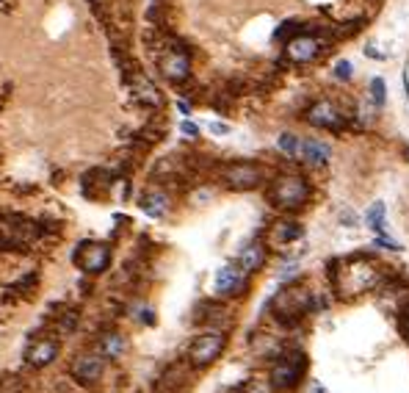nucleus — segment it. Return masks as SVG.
<instances>
[{
    "mask_svg": "<svg viewBox=\"0 0 409 393\" xmlns=\"http://www.w3.org/2000/svg\"><path fill=\"white\" fill-rule=\"evenodd\" d=\"M127 81V89H130V94H133V100L138 103V105H144V108H163V94H160V89L144 75V72H133V75H127L125 78Z\"/></svg>",
    "mask_w": 409,
    "mask_h": 393,
    "instance_id": "11",
    "label": "nucleus"
},
{
    "mask_svg": "<svg viewBox=\"0 0 409 393\" xmlns=\"http://www.w3.org/2000/svg\"><path fill=\"white\" fill-rule=\"evenodd\" d=\"M332 45V34L329 31H302L296 34L291 42H285V56L293 64H310L318 56H324Z\"/></svg>",
    "mask_w": 409,
    "mask_h": 393,
    "instance_id": "2",
    "label": "nucleus"
},
{
    "mask_svg": "<svg viewBox=\"0 0 409 393\" xmlns=\"http://www.w3.org/2000/svg\"><path fill=\"white\" fill-rule=\"evenodd\" d=\"M56 357H59V341H53V338H36L25 349V363L31 368H45Z\"/></svg>",
    "mask_w": 409,
    "mask_h": 393,
    "instance_id": "13",
    "label": "nucleus"
},
{
    "mask_svg": "<svg viewBox=\"0 0 409 393\" xmlns=\"http://www.w3.org/2000/svg\"><path fill=\"white\" fill-rule=\"evenodd\" d=\"M370 97H373L376 108L384 105V81H381V78H373V81H370Z\"/></svg>",
    "mask_w": 409,
    "mask_h": 393,
    "instance_id": "22",
    "label": "nucleus"
},
{
    "mask_svg": "<svg viewBox=\"0 0 409 393\" xmlns=\"http://www.w3.org/2000/svg\"><path fill=\"white\" fill-rule=\"evenodd\" d=\"M97 352H100L105 360H116V357H122V352H125V338H122L119 332H105Z\"/></svg>",
    "mask_w": 409,
    "mask_h": 393,
    "instance_id": "18",
    "label": "nucleus"
},
{
    "mask_svg": "<svg viewBox=\"0 0 409 393\" xmlns=\"http://www.w3.org/2000/svg\"><path fill=\"white\" fill-rule=\"evenodd\" d=\"M304 236V228L299 222H291V219H282V222H274L269 228V241L274 247H285L291 241H299Z\"/></svg>",
    "mask_w": 409,
    "mask_h": 393,
    "instance_id": "14",
    "label": "nucleus"
},
{
    "mask_svg": "<svg viewBox=\"0 0 409 393\" xmlns=\"http://www.w3.org/2000/svg\"><path fill=\"white\" fill-rule=\"evenodd\" d=\"M103 371H105V357H103L100 352H83V354H78V357L72 360V365H70L72 379H78L81 385H94V382H100Z\"/></svg>",
    "mask_w": 409,
    "mask_h": 393,
    "instance_id": "10",
    "label": "nucleus"
},
{
    "mask_svg": "<svg viewBox=\"0 0 409 393\" xmlns=\"http://www.w3.org/2000/svg\"><path fill=\"white\" fill-rule=\"evenodd\" d=\"M398 330H401V335H403V341L409 343V302L398 310Z\"/></svg>",
    "mask_w": 409,
    "mask_h": 393,
    "instance_id": "23",
    "label": "nucleus"
},
{
    "mask_svg": "<svg viewBox=\"0 0 409 393\" xmlns=\"http://www.w3.org/2000/svg\"><path fill=\"white\" fill-rule=\"evenodd\" d=\"M329 155H332V150H329L326 141H321V139H302L299 161H307L313 166H324L329 161Z\"/></svg>",
    "mask_w": 409,
    "mask_h": 393,
    "instance_id": "17",
    "label": "nucleus"
},
{
    "mask_svg": "<svg viewBox=\"0 0 409 393\" xmlns=\"http://www.w3.org/2000/svg\"><path fill=\"white\" fill-rule=\"evenodd\" d=\"M274 316L282 321V324H296L302 316H307L313 308H315V302H313V296H310V291H304V288H296V285H291V288H285V291H280L277 296H274Z\"/></svg>",
    "mask_w": 409,
    "mask_h": 393,
    "instance_id": "4",
    "label": "nucleus"
},
{
    "mask_svg": "<svg viewBox=\"0 0 409 393\" xmlns=\"http://www.w3.org/2000/svg\"><path fill=\"white\" fill-rule=\"evenodd\" d=\"M211 130H213V133H227L230 128H227V125H222V122H211Z\"/></svg>",
    "mask_w": 409,
    "mask_h": 393,
    "instance_id": "27",
    "label": "nucleus"
},
{
    "mask_svg": "<svg viewBox=\"0 0 409 393\" xmlns=\"http://www.w3.org/2000/svg\"><path fill=\"white\" fill-rule=\"evenodd\" d=\"M346 117L332 100H318L307 108V122L313 128H324V130H343L346 128Z\"/></svg>",
    "mask_w": 409,
    "mask_h": 393,
    "instance_id": "9",
    "label": "nucleus"
},
{
    "mask_svg": "<svg viewBox=\"0 0 409 393\" xmlns=\"http://www.w3.org/2000/svg\"><path fill=\"white\" fill-rule=\"evenodd\" d=\"M376 247H384V250H401V244L392 241V239H387V236H379V239H376Z\"/></svg>",
    "mask_w": 409,
    "mask_h": 393,
    "instance_id": "25",
    "label": "nucleus"
},
{
    "mask_svg": "<svg viewBox=\"0 0 409 393\" xmlns=\"http://www.w3.org/2000/svg\"><path fill=\"white\" fill-rule=\"evenodd\" d=\"M155 50H158V67H160L166 81H171V83L188 81V75H191V56H188V50L182 45L160 39Z\"/></svg>",
    "mask_w": 409,
    "mask_h": 393,
    "instance_id": "3",
    "label": "nucleus"
},
{
    "mask_svg": "<svg viewBox=\"0 0 409 393\" xmlns=\"http://www.w3.org/2000/svg\"><path fill=\"white\" fill-rule=\"evenodd\" d=\"M155 3H158V6H166V0H155Z\"/></svg>",
    "mask_w": 409,
    "mask_h": 393,
    "instance_id": "28",
    "label": "nucleus"
},
{
    "mask_svg": "<svg viewBox=\"0 0 409 393\" xmlns=\"http://www.w3.org/2000/svg\"><path fill=\"white\" fill-rule=\"evenodd\" d=\"M280 150H282L285 155H291V158H296V161H299V152H302V139H299V136H293V133H285V136H280Z\"/></svg>",
    "mask_w": 409,
    "mask_h": 393,
    "instance_id": "21",
    "label": "nucleus"
},
{
    "mask_svg": "<svg viewBox=\"0 0 409 393\" xmlns=\"http://www.w3.org/2000/svg\"><path fill=\"white\" fill-rule=\"evenodd\" d=\"M238 266H241L247 274L260 272V269L266 266V247H263L260 241H249V244L241 250V255H238Z\"/></svg>",
    "mask_w": 409,
    "mask_h": 393,
    "instance_id": "15",
    "label": "nucleus"
},
{
    "mask_svg": "<svg viewBox=\"0 0 409 393\" xmlns=\"http://www.w3.org/2000/svg\"><path fill=\"white\" fill-rule=\"evenodd\" d=\"M141 211L147 214V216H152V219H160V216H166V211H169V196H166V191H160V188H149V191H144L141 194Z\"/></svg>",
    "mask_w": 409,
    "mask_h": 393,
    "instance_id": "16",
    "label": "nucleus"
},
{
    "mask_svg": "<svg viewBox=\"0 0 409 393\" xmlns=\"http://www.w3.org/2000/svg\"><path fill=\"white\" fill-rule=\"evenodd\" d=\"M224 346H227V335H224L222 330L202 332V335H196L193 343L188 346V363H191L193 368H208V365H213V363L222 357Z\"/></svg>",
    "mask_w": 409,
    "mask_h": 393,
    "instance_id": "5",
    "label": "nucleus"
},
{
    "mask_svg": "<svg viewBox=\"0 0 409 393\" xmlns=\"http://www.w3.org/2000/svg\"><path fill=\"white\" fill-rule=\"evenodd\" d=\"M335 78H337V81H348V78H351V64H348V61H337Z\"/></svg>",
    "mask_w": 409,
    "mask_h": 393,
    "instance_id": "24",
    "label": "nucleus"
},
{
    "mask_svg": "<svg viewBox=\"0 0 409 393\" xmlns=\"http://www.w3.org/2000/svg\"><path fill=\"white\" fill-rule=\"evenodd\" d=\"M302 31H304V26H302V23L288 20V23H282V26L274 31V42H282V45H285V42H291V39H293L296 34H302Z\"/></svg>",
    "mask_w": 409,
    "mask_h": 393,
    "instance_id": "20",
    "label": "nucleus"
},
{
    "mask_svg": "<svg viewBox=\"0 0 409 393\" xmlns=\"http://www.w3.org/2000/svg\"><path fill=\"white\" fill-rule=\"evenodd\" d=\"M304 371H307V357H304V352H299V349L285 352V354L277 360V365L271 368V387L280 390V393L293 390V387L302 382Z\"/></svg>",
    "mask_w": 409,
    "mask_h": 393,
    "instance_id": "6",
    "label": "nucleus"
},
{
    "mask_svg": "<svg viewBox=\"0 0 409 393\" xmlns=\"http://www.w3.org/2000/svg\"><path fill=\"white\" fill-rule=\"evenodd\" d=\"M365 225H368L373 233H381V228H384V205H381V203H373V205L365 211Z\"/></svg>",
    "mask_w": 409,
    "mask_h": 393,
    "instance_id": "19",
    "label": "nucleus"
},
{
    "mask_svg": "<svg viewBox=\"0 0 409 393\" xmlns=\"http://www.w3.org/2000/svg\"><path fill=\"white\" fill-rule=\"evenodd\" d=\"M310 183L302 174H282L269 185V203L280 211H296L310 200Z\"/></svg>",
    "mask_w": 409,
    "mask_h": 393,
    "instance_id": "1",
    "label": "nucleus"
},
{
    "mask_svg": "<svg viewBox=\"0 0 409 393\" xmlns=\"http://www.w3.org/2000/svg\"><path fill=\"white\" fill-rule=\"evenodd\" d=\"M219 177L233 191H249V188H258L263 183L266 172L255 161H230V163H224L219 169Z\"/></svg>",
    "mask_w": 409,
    "mask_h": 393,
    "instance_id": "7",
    "label": "nucleus"
},
{
    "mask_svg": "<svg viewBox=\"0 0 409 393\" xmlns=\"http://www.w3.org/2000/svg\"><path fill=\"white\" fill-rule=\"evenodd\" d=\"M247 277H249V274H247L238 263H227V266H222V269L216 272L213 288H216L219 296H241V294L247 291V285H249Z\"/></svg>",
    "mask_w": 409,
    "mask_h": 393,
    "instance_id": "12",
    "label": "nucleus"
},
{
    "mask_svg": "<svg viewBox=\"0 0 409 393\" xmlns=\"http://www.w3.org/2000/svg\"><path fill=\"white\" fill-rule=\"evenodd\" d=\"M72 261L83 274H103L111 266V247L105 241H83Z\"/></svg>",
    "mask_w": 409,
    "mask_h": 393,
    "instance_id": "8",
    "label": "nucleus"
},
{
    "mask_svg": "<svg viewBox=\"0 0 409 393\" xmlns=\"http://www.w3.org/2000/svg\"><path fill=\"white\" fill-rule=\"evenodd\" d=\"M180 130H182V133H185V136H188V139H193V136H196V133H199V128H196V125H193V122H182V125H180Z\"/></svg>",
    "mask_w": 409,
    "mask_h": 393,
    "instance_id": "26",
    "label": "nucleus"
}]
</instances>
